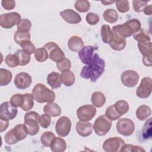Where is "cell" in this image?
Masks as SVG:
<instances>
[{
	"label": "cell",
	"instance_id": "6da1fadb",
	"mask_svg": "<svg viewBox=\"0 0 152 152\" xmlns=\"http://www.w3.org/2000/svg\"><path fill=\"white\" fill-rule=\"evenodd\" d=\"M104 67L105 61L97 53H94L90 64L82 68L80 76L84 79H90L91 82H96L104 72Z\"/></svg>",
	"mask_w": 152,
	"mask_h": 152
},
{
	"label": "cell",
	"instance_id": "7a4b0ae2",
	"mask_svg": "<svg viewBox=\"0 0 152 152\" xmlns=\"http://www.w3.org/2000/svg\"><path fill=\"white\" fill-rule=\"evenodd\" d=\"M31 94L34 99L40 103H51L55 99V94L53 91L40 83L35 85L32 90Z\"/></svg>",
	"mask_w": 152,
	"mask_h": 152
},
{
	"label": "cell",
	"instance_id": "3957f363",
	"mask_svg": "<svg viewBox=\"0 0 152 152\" xmlns=\"http://www.w3.org/2000/svg\"><path fill=\"white\" fill-rule=\"evenodd\" d=\"M39 115L34 111L26 113L24 116V126L30 135H35L39 131Z\"/></svg>",
	"mask_w": 152,
	"mask_h": 152
},
{
	"label": "cell",
	"instance_id": "277c9868",
	"mask_svg": "<svg viewBox=\"0 0 152 152\" xmlns=\"http://www.w3.org/2000/svg\"><path fill=\"white\" fill-rule=\"evenodd\" d=\"M111 126L112 121L106 115H103L99 116L94 121L93 128L97 135L103 136L106 135L109 131Z\"/></svg>",
	"mask_w": 152,
	"mask_h": 152
},
{
	"label": "cell",
	"instance_id": "5b68a950",
	"mask_svg": "<svg viewBox=\"0 0 152 152\" xmlns=\"http://www.w3.org/2000/svg\"><path fill=\"white\" fill-rule=\"evenodd\" d=\"M43 48L47 50L49 58L53 61L58 63L65 58V54L59 46L55 42H48Z\"/></svg>",
	"mask_w": 152,
	"mask_h": 152
},
{
	"label": "cell",
	"instance_id": "8992f818",
	"mask_svg": "<svg viewBox=\"0 0 152 152\" xmlns=\"http://www.w3.org/2000/svg\"><path fill=\"white\" fill-rule=\"evenodd\" d=\"M21 20V15L17 12L2 14L0 15V25L4 28H11Z\"/></svg>",
	"mask_w": 152,
	"mask_h": 152
},
{
	"label": "cell",
	"instance_id": "52a82bcc",
	"mask_svg": "<svg viewBox=\"0 0 152 152\" xmlns=\"http://www.w3.org/2000/svg\"><path fill=\"white\" fill-rule=\"evenodd\" d=\"M116 129L119 134L124 136L132 135L135 130L134 122L128 118L120 119L116 124Z\"/></svg>",
	"mask_w": 152,
	"mask_h": 152
},
{
	"label": "cell",
	"instance_id": "ba28073f",
	"mask_svg": "<svg viewBox=\"0 0 152 152\" xmlns=\"http://www.w3.org/2000/svg\"><path fill=\"white\" fill-rule=\"evenodd\" d=\"M125 144V141L122 138L118 137H111L104 141L103 149L106 152H118L121 151Z\"/></svg>",
	"mask_w": 152,
	"mask_h": 152
},
{
	"label": "cell",
	"instance_id": "9c48e42d",
	"mask_svg": "<svg viewBox=\"0 0 152 152\" xmlns=\"http://www.w3.org/2000/svg\"><path fill=\"white\" fill-rule=\"evenodd\" d=\"M71 128V122L66 116H61L58 119L55 125V131L58 135L62 137L67 136Z\"/></svg>",
	"mask_w": 152,
	"mask_h": 152
},
{
	"label": "cell",
	"instance_id": "30bf717a",
	"mask_svg": "<svg viewBox=\"0 0 152 152\" xmlns=\"http://www.w3.org/2000/svg\"><path fill=\"white\" fill-rule=\"evenodd\" d=\"M138 74L134 70H126L124 71L121 76V80L124 86L127 87H135L139 81Z\"/></svg>",
	"mask_w": 152,
	"mask_h": 152
},
{
	"label": "cell",
	"instance_id": "8fae6325",
	"mask_svg": "<svg viewBox=\"0 0 152 152\" xmlns=\"http://www.w3.org/2000/svg\"><path fill=\"white\" fill-rule=\"evenodd\" d=\"M18 110L10 102H5L0 106V118L4 120H12L17 116Z\"/></svg>",
	"mask_w": 152,
	"mask_h": 152
},
{
	"label": "cell",
	"instance_id": "7c38bea8",
	"mask_svg": "<svg viewBox=\"0 0 152 152\" xmlns=\"http://www.w3.org/2000/svg\"><path fill=\"white\" fill-rule=\"evenodd\" d=\"M96 113V109L94 106L91 104L84 105L80 107L77 111V115L82 121H89L91 120Z\"/></svg>",
	"mask_w": 152,
	"mask_h": 152
},
{
	"label": "cell",
	"instance_id": "4fadbf2b",
	"mask_svg": "<svg viewBox=\"0 0 152 152\" xmlns=\"http://www.w3.org/2000/svg\"><path fill=\"white\" fill-rule=\"evenodd\" d=\"M151 90V78L144 77L142 79L140 86L137 89L136 94L140 98L145 99L150 96Z\"/></svg>",
	"mask_w": 152,
	"mask_h": 152
},
{
	"label": "cell",
	"instance_id": "5bb4252c",
	"mask_svg": "<svg viewBox=\"0 0 152 152\" xmlns=\"http://www.w3.org/2000/svg\"><path fill=\"white\" fill-rule=\"evenodd\" d=\"M138 47L141 53L143 55L142 62L147 66H151V42H148L146 43H138Z\"/></svg>",
	"mask_w": 152,
	"mask_h": 152
},
{
	"label": "cell",
	"instance_id": "9a60e30c",
	"mask_svg": "<svg viewBox=\"0 0 152 152\" xmlns=\"http://www.w3.org/2000/svg\"><path fill=\"white\" fill-rule=\"evenodd\" d=\"M32 82L30 75L27 72H20L14 78V83L16 87L18 89H26L28 88Z\"/></svg>",
	"mask_w": 152,
	"mask_h": 152
},
{
	"label": "cell",
	"instance_id": "2e32d148",
	"mask_svg": "<svg viewBox=\"0 0 152 152\" xmlns=\"http://www.w3.org/2000/svg\"><path fill=\"white\" fill-rule=\"evenodd\" d=\"M59 14L64 20L69 24H78L81 21V18L80 14L71 9L65 10L61 11Z\"/></svg>",
	"mask_w": 152,
	"mask_h": 152
},
{
	"label": "cell",
	"instance_id": "e0dca14e",
	"mask_svg": "<svg viewBox=\"0 0 152 152\" xmlns=\"http://www.w3.org/2000/svg\"><path fill=\"white\" fill-rule=\"evenodd\" d=\"M79 58L81 61L86 64L89 65L94 56V48L92 46H84L78 52Z\"/></svg>",
	"mask_w": 152,
	"mask_h": 152
},
{
	"label": "cell",
	"instance_id": "ac0fdd59",
	"mask_svg": "<svg viewBox=\"0 0 152 152\" xmlns=\"http://www.w3.org/2000/svg\"><path fill=\"white\" fill-rule=\"evenodd\" d=\"M93 126L92 124L87 121H80L76 124V130L77 133L81 137H88L93 132Z\"/></svg>",
	"mask_w": 152,
	"mask_h": 152
},
{
	"label": "cell",
	"instance_id": "d6986e66",
	"mask_svg": "<svg viewBox=\"0 0 152 152\" xmlns=\"http://www.w3.org/2000/svg\"><path fill=\"white\" fill-rule=\"evenodd\" d=\"M112 33H113V39L111 42L109 43L110 48L112 49L115 50H123L125 48V46L126 44V41L125 39L113 31H112Z\"/></svg>",
	"mask_w": 152,
	"mask_h": 152
},
{
	"label": "cell",
	"instance_id": "ffe728a7",
	"mask_svg": "<svg viewBox=\"0 0 152 152\" xmlns=\"http://www.w3.org/2000/svg\"><path fill=\"white\" fill-rule=\"evenodd\" d=\"M68 46L71 51L79 52L84 47V42L80 37L72 36L68 40Z\"/></svg>",
	"mask_w": 152,
	"mask_h": 152
},
{
	"label": "cell",
	"instance_id": "44dd1931",
	"mask_svg": "<svg viewBox=\"0 0 152 152\" xmlns=\"http://www.w3.org/2000/svg\"><path fill=\"white\" fill-rule=\"evenodd\" d=\"M44 112L50 116H58L61 113V109L60 106L53 102L48 103L43 107Z\"/></svg>",
	"mask_w": 152,
	"mask_h": 152
},
{
	"label": "cell",
	"instance_id": "7402d4cb",
	"mask_svg": "<svg viewBox=\"0 0 152 152\" xmlns=\"http://www.w3.org/2000/svg\"><path fill=\"white\" fill-rule=\"evenodd\" d=\"M47 83L52 89L59 88L61 86V77L59 72H52L47 77Z\"/></svg>",
	"mask_w": 152,
	"mask_h": 152
},
{
	"label": "cell",
	"instance_id": "603a6c76",
	"mask_svg": "<svg viewBox=\"0 0 152 152\" xmlns=\"http://www.w3.org/2000/svg\"><path fill=\"white\" fill-rule=\"evenodd\" d=\"M53 152H64L66 148L65 141L62 138L55 137L50 146Z\"/></svg>",
	"mask_w": 152,
	"mask_h": 152
},
{
	"label": "cell",
	"instance_id": "cb8c5ba5",
	"mask_svg": "<svg viewBox=\"0 0 152 152\" xmlns=\"http://www.w3.org/2000/svg\"><path fill=\"white\" fill-rule=\"evenodd\" d=\"M91 100L93 106L99 108L102 107L106 102V97L100 91L94 92L92 94Z\"/></svg>",
	"mask_w": 152,
	"mask_h": 152
},
{
	"label": "cell",
	"instance_id": "d4e9b609",
	"mask_svg": "<svg viewBox=\"0 0 152 152\" xmlns=\"http://www.w3.org/2000/svg\"><path fill=\"white\" fill-rule=\"evenodd\" d=\"M101 36L104 43L109 44L113 39V33L109 26L104 24L101 28Z\"/></svg>",
	"mask_w": 152,
	"mask_h": 152
},
{
	"label": "cell",
	"instance_id": "484cf974",
	"mask_svg": "<svg viewBox=\"0 0 152 152\" xmlns=\"http://www.w3.org/2000/svg\"><path fill=\"white\" fill-rule=\"evenodd\" d=\"M151 113L150 108L147 105L139 106L136 110V116L140 121H144L148 118Z\"/></svg>",
	"mask_w": 152,
	"mask_h": 152
},
{
	"label": "cell",
	"instance_id": "4316f807",
	"mask_svg": "<svg viewBox=\"0 0 152 152\" xmlns=\"http://www.w3.org/2000/svg\"><path fill=\"white\" fill-rule=\"evenodd\" d=\"M62 83L67 87L72 86L75 83V77L74 74L71 71L62 72L61 74Z\"/></svg>",
	"mask_w": 152,
	"mask_h": 152
},
{
	"label": "cell",
	"instance_id": "83f0119b",
	"mask_svg": "<svg viewBox=\"0 0 152 152\" xmlns=\"http://www.w3.org/2000/svg\"><path fill=\"white\" fill-rule=\"evenodd\" d=\"M103 17L107 23H114L118 21V12L114 9H107L104 11Z\"/></svg>",
	"mask_w": 152,
	"mask_h": 152
},
{
	"label": "cell",
	"instance_id": "f1b7e54d",
	"mask_svg": "<svg viewBox=\"0 0 152 152\" xmlns=\"http://www.w3.org/2000/svg\"><path fill=\"white\" fill-rule=\"evenodd\" d=\"M133 37L138 43H146L151 40L150 36L147 31L144 28H141L138 32L134 33Z\"/></svg>",
	"mask_w": 152,
	"mask_h": 152
},
{
	"label": "cell",
	"instance_id": "f546056e",
	"mask_svg": "<svg viewBox=\"0 0 152 152\" xmlns=\"http://www.w3.org/2000/svg\"><path fill=\"white\" fill-rule=\"evenodd\" d=\"M12 130L15 137L18 140V141L25 139L28 134L24 124L17 125L14 128H12Z\"/></svg>",
	"mask_w": 152,
	"mask_h": 152
},
{
	"label": "cell",
	"instance_id": "4dcf8cb0",
	"mask_svg": "<svg viewBox=\"0 0 152 152\" xmlns=\"http://www.w3.org/2000/svg\"><path fill=\"white\" fill-rule=\"evenodd\" d=\"M14 54L17 56L20 66L26 65L30 61V55L23 49L17 50Z\"/></svg>",
	"mask_w": 152,
	"mask_h": 152
},
{
	"label": "cell",
	"instance_id": "1f68e13d",
	"mask_svg": "<svg viewBox=\"0 0 152 152\" xmlns=\"http://www.w3.org/2000/svg\"><path fill=\"white\" fill-rule=\"evenodd\" d=\"M12 75L11 72L7 69H0V86L8 85L11 81Z\"/></svg>",
	"mask_w": 152,
	"mask_h": 152
},
{
	"label": "cell",
	"instance_id": "d6a6232c",
	"mask_svg": "<svg viewBox=\"0 0 152 152\" xmlns=\"http://www.w3.org/2000/svg\"><path fill=\"white\" fill-rule=\"evenodd\" d=\"M24 95V101L21 108L24 111H28L34 106V98L31 94L26 93Z\"/></svg>",
	"mask_w": 152,
	"mask_h": 152
},
{
	"label": "cell",
	"instance_id": "836d02e7",
	"mask_svg": "<svg viewBox=\"0 0 152 152\" xmlns=\"http://www.w3.org/2000/svg\"><path fill=\"white\" fill-rule=\"evenodd\" d=\"M14 39L18 45H21L23 42L30 40V32H20L17 30L14 35Z\"/></svg>",
	"mask_w": 152,
	"mask_h": 152
},
{
	"label": "cell",
	"instance_id": "e575fe53",
	"mask_svg": "<svg viewBox=\"0 0 152 152\" xmlns=\"http://www.w3.org/2000/svg\"><path fill=\"white\" fill-rule=\"evenodd\" d=\"M125 24L127 26L132 34L138 32L141 28V23L136 18H132L128 20L125 23Z\"/></svg>",
	"mask_w": 152,
	"mask_h": 152
},
{
	"label": "cell",
	"instance_id": "d590c367",
	"mask_svg": "<svg viewBox=\"0 0 152 152\" xmlns=\"http://www.w3.org/2000/svg\"><path fill=\"white\" fill-rule=\"evenodd\" d=\"M113 106L116 111L121 115L126 113L129 109V104L127 102L123 100L117 101L115 104H113Z\"/></svg>",
	"mask_w": 152,
	"mask_h": 152
},
{
	"label": "cell",
	"instance_id": "8d00e7d4",
	"mask_svg": "<svg viewBox=\"0 0 152 152\" xmlns=\"http://www.w3.org/2000/svg\"><path fill=\"white\" fill-rule=\"evenodd\" d=\"M55 135L51 131H47L43 133L40 137L42 144L45 147H50L53 139L55 138Z\"/></svg>",
	"mask_w": 152,
	"mask_h": 152
},
{
	"label": "cell",
	"instance_id": "74e56055",
	"mask_svg": "<svg viewBox=\"0 0 152 152\" xmlns=\"http://www.w3.org/2000/svg\"><path fill=\"white\" fill-rule=\"evenodd\" d=\"M34 57L37 61L43 62L49 58V55L47 50L44 48H40L35 50Z\"/></svg>",
	"mask_w": 152,
	"mask_h": 152
},
{
	"label": "cell",
	"instance_id": "f35d334b",
	"mask_svg": "<svg viewBox=\"0 0 152 152\" xmlns=\"http://www.w3.org/2000/svg\"><path fill=\"white\" fill-rule=\"evenodd\" d=\"M90 2L87 0H78L74 4V8L80 12H85L89 10Z\"/></svg>",
	"mask_w": 152,
	"mask_h": 152
},
{
	"label": "cell",
	"instance_id": "ab89813d",
	"mask_svg": "<svg viewBox=\"0 0 152 152\" xmlns=\"http://www.w3.org/2000/svg\"><path fill=\"white\" fill-rule=\"evenodd\" d=\"M17 30L20 32H28L31 27V21L26 18L21 19L17 23Z\"/></svg>",
	"mask_w": 152,
	"mask_h": 152
},
{
	"label": "cell",
	"instance_id": "60d3db41",
	"mask_svg": "<svg viewBox=\"0 0 152 152\" xmlns=\"http://www.w3.org/2000/svg\"><path fill=\"white\" fill-rule=\"evenodd\" d=\"M105 114V115L111 121L117 120L122 116L116 111L113 105L110 106L106 109Z\"/></svg>",
	"mask_w": 152,
	"mask_h": 152
},
{
	"label": "cell",
	"instance_id": "b9f144b4",
	"mask_svg": "<svg viewBox=\"0 0 152 152\" xmlns=\"http://www.w3.org/2000/svg\"><path fill=\"white\" fill-rule=\"evenodd\" d=\"M56 67L62 72L69 71L71 67V61L69 59L65 58L61 61L56 63Z\"/></svg>",
	"mask_w": 152,
	"mask_h": 152
},
{
	"label": "cell",
	"instance_id": "7bdbcfd3",
	"mask_svg": "<svg viewBox=\"0 0 152 152\" xmlns=\"http://www.w3.org/2000/svg\"><path fill=\"white\" fill-rule=\"evenodd\" d=\"M24 101V95L21 94H14L10 99L11 104L15 107H21Z\"/></svg>",
	"mask_w": 152,
	"mask_h": 152
},
{
	"label": "cell",
	"instance_id": "ee69618b",
	"mask_svg": "<svg viewBox=\"0 0 152 152\" xmlns=\"http://www.w3.org/2000/svg\"><path fill=\"white\" fill-rule=\"evenodd\" d=\"M5 62L6 64L11 67L14 68L19 65V61L17 56L15 54H8L5 57Z\"/></svg>",
	"mask_w": 152,
	"mask_h": 152
},
{
	"label": "cell",
	"instance_id": "f6af8a7d",
	"mask_svg": "<svg viewBox=\"0 0 152 152\" xmlns=\"http://www.w3.org/2000/svg\"><path fill=\"white\" fill-rule=\"evenodd\" d=\"M116 6L118 10L122 13H125L129 10V2L126 0L116 1Z\"/></svg>",
	"mask_w": 152,
	"mask_h": 152
},
{
	"label": "cell",
	"instance_id": "bcb514c9",
	"mask_svg": "<svg viewBox=\"0 0 152 152\" xmlns=\"http://www.w3.org/2000/svg\"><path fill=\"white\" fill-rule=\"evenodd\" d=\"M4 139H5V141L7 144H10V145H12V144H16L17 142H18V140L17 139V138L15 137L13 130L12 129L8 131L4 136Z\"/></svg>",
	"mask_w": 152,
	"mask_h": 152
},
{
	"label": "cell",
	"instance_id": "7dc6e473",
	"mask_svg": "<svg viewBox=\"0 0 152 152\" xmlns=\"http://www.w3.org/2000/svg\"><path fill=\"white\" fill-rule=\"evenodd\" d=\"M142 136L145 139H147L151 136V118L146 121L143 127Z\"/></svg>",
	"mask_w": 152,
	"mask_h": 152
},
{
	"label": "cell",
	"instance_id": "c3c4849f",
	"mask_svg": "<svg viewBox=\"0 0 152 152\" xmlns=\"http://www.w3.org/2000/svg\"><path fill=\"white\" fill-rule=\"evenodd\" d=\"M120 151H136V152H145V150L141 147L138 145H134L131 144H125L122 148L121 149Z\"/></svg>",
	"mask_w": 152,
	"mask_h": 152
},
{
	"label": "cell",
	"instance_id": "681fc988",
	"mask_svg": "<svg viewBox=\"0 0 152 152\" xmlns=\"http://www.w3.org/2000/svg\"><path fill=\"white\" fill-rule=\"evenodd\" d=\"M147 1H137V0H134L132 1V5H133L134 10L137 12H142L147 6Z\"/></svg>",
	"mask_w": 152,
	"mask_h": 152
},
{
	"label": "cell",
	"instance_id": "f907efd6",
	"mask_svg": "<svg viewBox=\"0 0 152 152\" xmlns=\"http://www.w3.org/2000/svg\"><path fill=\"white\" fill-rule=\"evenodd\" d=\"M22 48V49L29 53L30 55L34 53L35 52V46L32 43V42L30 40L26 41L21 44L20 45Z\"/></svg>",
	"mask_w": 152,
	"mask_h": 152
},
{
	"label": "cell",
	"instance_id": "816d5d0a",
	"mask_svg": "<svg viewBox=\"0 0 152 152\" xmlns=\"http://www.w3.org/2000/svg\"><path fill=\"white\" fill-rule=\"evenodd\" d=\"M51 122V119L49 115L47 114H42L39 118V124L43 128H48Z\"/></svg>",
	"mask_w": 152,
	"mask_h": 152
},
{
	"label": "cell",
	"instance_id": "f5cc1de1",
	"mask_svg": "<svg viewBox=\"0 0 152 152\" xmlns=\"http://www.w3.org/2000/svg\"><path fill=\"white\" fill-rule=\"evenodd\" d=\"M86 19L87 22L90 25H95L97 24L100 20L99 15L93 12L88 13L86 15Z\"/></svg>",
	"mask_w": 152,
	"mask_h": 152
},
{
	"label": "cell",
	"instance_id": "db71d44e",
	"mask_svg": "<svg viewBox=\"0 0 152 152\" xmlns=\"http://www.w3.org/2000/svg\"><path fill=\"white\" fill-rule=\"evenodd\" d=\"M15 2L12 0H2V6L6 10H11L15 8Z\"/></svg>",
	"mask_w": 152,
	"mask_h": 152
},
{
	"label": "cell",
	"instance_id": "11a10c76",
	"mask_svg": "<svg viewBox=\"0 0 152 152\" xmlns=\"http://www.w3.org/2000/svg\"><path fill=\"white\" fill-rule=\"evenodd\" d=\"M0 122H1L0 132H2L5 130H6L7 128H8L9 125V122H8V120H4L0 118Z\"/></svg>",
	"mask_w": 152,
	"mask_h": 152
},
{
	"label": "cell",
	"instance_id": "9f6ffc18",
	"mask_svg": "<svg viewBox=\"0 0 152 152\" xmlns=\"http://www.w3.org/2000/svg\"><path fill=\"white\" fill-rule=\"evenodd\" d=\"M143 11H144V12L145 15H151L152 14V6H151V5L146 6Z\"/></svg>",
	"mask_w": 152,
	"mask_h": 152
},
{
	"label": "cell",
	"instance_id": "6f0895ef",
	"mask_svg": "<svg viewBox=\"0 0 152 152\" xmlns=\"http://www.w3.org/2000/svg\"><path fill=\"white\" fill-rule=\"evenodd\" d=\"M102 2L103 3V4H104L105 5H109V4H112V3H113L114 2H109V1H102Z\"/></svg>",
	"mask_w": 152,
	"mask_h": 152
}]
</instances>
